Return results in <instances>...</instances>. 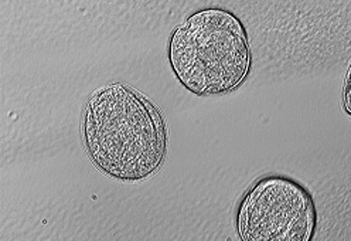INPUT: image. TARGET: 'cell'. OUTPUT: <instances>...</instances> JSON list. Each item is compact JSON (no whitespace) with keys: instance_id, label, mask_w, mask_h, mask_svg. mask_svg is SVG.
<instances>
[{"instance_id":"obj_1","label":"cell","mask_w":351,"mask_h":241,"mask_svg":"<svg viewBox=\"0 0 351 241\" xmlns=\"http://www.w3.org/2000/svg\"><path fill=\"white\" fill-rule=\"evenodd\" d=\"M82 135L95 166L118 181L146 179L166 157L162 114L128 85H108L90 97L84 111Z\"/></svg>"},{"instance_id":"obj_2","label":"cell","mask_w":351,"mask_h":241,"mask_svg":"<svg viewBox=\"0 0 351 241\" xmlns=\"http://www.w3.org/2000/svg\"><path fill=\"white\" fill-rule=\"evenodd\" d=\"M245 27L234 13L210 8L193 13L169 43L171 70L199 95L227 94L243 84L251 69Z\"/></svg>"},{"instance_id":"obj_3","label":"cell","mask_w":351,"mask_h":241,"mask_svg":"<svg viewBox=\"0 0 351 241\" xmlns=\"http://www.w3.org/2000/svg\"><path fill=\"white\" fill-rule=\"evenodd\" d=\"M315 223L312 196L285 176L259 179L238 214V230L245 241H307Z\"/></svg>"}]
</instances>
